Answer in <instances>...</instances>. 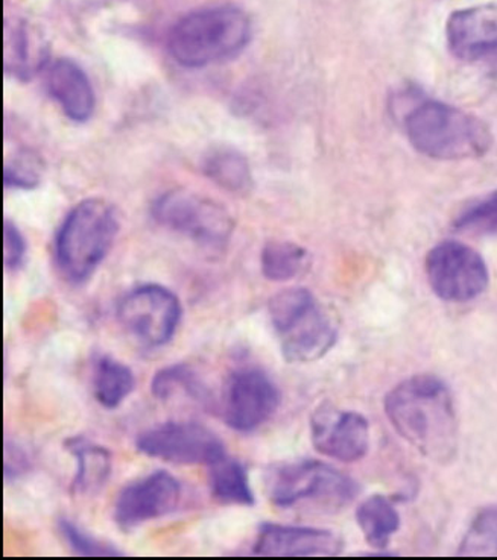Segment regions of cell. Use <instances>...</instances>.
I'll list each match as a JSON object with an SVG mask.
<instances>
[{"mask_svg":"<svg viewBox=\"0 0 497 560\" xmlns=\"http://www.w3.org/2000/svg\"><path fill=\"white\" fill-rule=\"evenodd\" d=\"M385 413L395 432L436 464L455 457L460 427L448 385L434 375L403 380L385 398Z\"/></svg>","mask_w":497,"mask_h":560,"instance_id":"obj_1","label":"cell"},{"mask_svg":"<svg viewBox=\"0 0 497 560\" xmlns=\"http://www.w3.org/2000/svg\"><path fill=\"white\" fill-rule=\"evenodd\" d=\"M403 125L420 154L443 162L479 159L493 144L490 128L483 119L443 102H418L406 113Z\"/></svg>","mask_w":497,"mask_h":560,"instance_id":"obj_2","label":"cell"},{"mask_svg":"<svg viewBox=\"0 0 497 560\" xmlns=\"http://www.w3.org/2000/svg\"><path fill=\"white\" fill-rule=\"evenodd\" d=\"M252 40V21L234 5L201 8L184 15L167 37L171 57L184 68H206L236 57Z\"/></svg>","mask_w":497,"mask_h":560,"instance_id":"obj_3","label":"cell"},{"mask_svg":"<svg viewBox=\"0 0 497 560\" xmlns=\"http://www.w3.org/2000/svg\"><path fill=\"white\" fill-rule=\"evenodd\" d=\"M116 210L103 199H85L73 207L55 238V261L62 278L81 284L103 264L119 233Z\"/></svg>","mask_w":497,"mask_h":560,"instance_id":"obj_4","label":"cell"},{"mask_svg":"<svg viewBox=\"0 0 497 560\" xmlns=\"http://www.w3.org/2000/svg\"><path fill=\"white\" fill-rule=\"evenodd\" d=\"M269 317L289 363L323 359L338 340V328L314 293L303 288L285 289L269 301Z\"/></svg>","mask_w":497,"mask_h":560,"instance_id":"obj_5","label":"cell"},{"mask_svg":"<svg viewBox=\"0 0 497 560\" xmlns=\"http://www.w3.org/2000/svg\"><path fill=\"white\" fill-rule=\"evenodd\" d=\"M266 492L279 509L309 506L336 512L354 503L359 485L334 466L304 459L274 466L266 477Z\"/></svg>","mask_w":497,"mask_h":560,"instance_id":"obj_6","label":"cell"},{"mask_svg":"<svg viewBox=\"0 0 497 560\" xmlns=\"http://www.w3.org/2000/svg\"><path fill=\"white\" fill-rule=\"evenodd\" d=\"M151 211L159 225L190 238L210 253H222L232 238V214L206 196L170 190L155 199Z\"/></svg>","mask_w":497,"mask_h":560,"instance_id":"obj_7","label":"cell"},{"mask_svg":"<svg viewBox=\"0 0 497 560\" xmlns=\"http://www.w3.org/2000/svg\"><path fill=\"white\" fill-rule=\"evenodd\" d=\"M178 296L159 284L132 289L117 305V320L128 336L145 348L170 343L182 323Z\"/></svg>","mask_w":497,"mask_h":560,"instance_id":"obj_8","label":"cell"},{"mask_svg":"<svg viewBox=\"0 0 497 560\" xmlns=\"http://www.w3.org/2000/svg\"><path fill=\"white\" fill-rule=\"evenodd\" d=\"M426 277L438 298L469 303L487 291L490 272L483 256L456 241L441 242L426 257Z\"/></svg>","mask_w":497,"mask_h":560,"instance_id":"obj_9","label":"cell"},{"mask_svg":"<svg viewBox=\"0 0 497 560\" xmlns=\"http://www.w3.org/2000/svg\"><path fill=\"white\" fill-rule=\"evenodd\" d=\"M279 386L261 368L245 366L227 378L221 398V415L230 429L254 432L279 410Z\"/></svg>","mask_w":497,"mask_h":560,"instance_id":"obj_10","label":"cell"},{"mask_svg":"<svg viewBox=\"0 0 497 560\" xmlns=\"http://www.w3.org/2000/svg\"><path fill=\"white\" fill-rule=\"evenodd\" d=\"M137 452L175 465H213L226 457L224 442L198 422H166L140 433Z\"/></svg>","mask_w":497,"mask_h":560,"instance_id":"obj_11","label":"cell"},{"mask_svg":"<svg viewBox=\"0 0 497 560\" xmlns=\"http://www.w3.org/2000/svg\"><path fill=\"white\" fill-rule=\"evenodd\" d=\"M182 485L166 471L148 474L127 485L117 495L115 521L125 532L164 518L177 511L182 501Z\"/></svg>","mask_w":497,"mask_h":560,"instance_id":"obj_12","label":"cell"},{"mask_svg":"<svg viewBox=\"0 0 497 560\" xmlns=\"http://www.w3.org/2000/svg\"><path fill=\"white\" fill-rule=\"evenodd\" d=\"M311 436L316 452L338 462H358L370 450V424L361 413L320 406L312 413Z\"/></svg>","mask_w":497,"mask_h":560,"instance_id":"obj_13","label":"cell"},{"mask_svg":"<svg viewBox=\"0 0 497 560\" xmlns=\"http://www.w3.org/2000/svg\"><path fill=\"white\" fill-rule=\"evenodd\" d=\"M343 548L340 536L326 528L266 523L261 527L253 553L262 558H332L340 555Z\"/></svg>","mask_w":497,"mask_h":560,"instance_id":"obj_14","label":"cell"},{"mask_svg":"<svg viewBox=\"0 0 497 560\" xmlns=\"http://www.w3.org/2000/svg\"><path fill=\"white\" fill-rule=\"evenodd\" d=\"M450 52L461 60H477L497 50V3L455 11L446 26Z\"/></svg>","mask_w":497,"mask_h":560,"instance_id":"obj_15","label":"cell"},{"mask_svg":"<svg viewBox=\"0 0 497 560\" xmlns=\"http://www.w3.org/2000/svg\"><path fill=\"white\" fill-rule=\"evenodd\" d=\"M46 88L73 122H88L95 113V90L78 62L69 58L55 60L46 73Z\"/></svg>","mask_w":497,"mask_h":560,"instance_id":"obj_16","label":"cell"},{"mask_svg":"<svg viewBox=\"0 0 497 560\" xmlns=\"http://www.w3.org/2000/svg\"><path fill=\"white\" fill-rule=\"evenodd\" d=\"M65 448L77 460V472L70 483V492L76 497H93L103 491L112 476V453L103 445L82 436L69 438L65 442Z\"/></svg>","mask_w":497,"mask_h":560,"instance_id":"obj_17","label":"cell"},{"mask_svg":"<svg viewBox=\"0 0 497 560\" xmlns=\"http://www.w3.org/2000/svg\"><path fill=\"white\" fill-rule=\"evenodd\" d=\"M136 387V375L130 366L112 355H100L93 363V397L104 409L115 410L130 397Z\"/></svg>","mask_w":497,"mask_h":560,"instance_id":"obj_18","label":"cell"},{"mask_svg":"<svg viewBox=\"0 0 497 560\" xmlns=\"http://www.w3.org/2000/svg\"><path fill=\"white\" fill-rule=\"evenodd\" d=\"M151 392L162 402L183 397L197 402L205 409H211L215 406L205 380L199 377L198 372L187 363H177L160 370L152 378Z\"/></svg>","mask_w":497,"mask_h":560,"instance_id":"obj_19","label":"cell"},{"mask_svg":"<svg viewBox=\"0 0 497 560\" xmlns=\"http://www.w3.org/2000/svg\"><path fill=\"white\" fill-rule=\"evenodd\" d=\"M48 48L27 31L18 26L10 31L5 45V70L15 80H31L48 65Z\"/></svg>","mask_w":497,"mask_h":560,"instance_id":"obj_20","label":"cell"},{"mask_svg":"<svg viewBox=\"0 0 497 560\" xmlns=\"http://www.w3.org/2000/svg\"><path fill=\"white\" fill-rule=\"evenodd\" d=\"M209 487L213 499L227 506H253L256 503L245 466L230 457L210 465Z\"/></svg>","mask_w":497,"mask_h":560,"instance_id":"obj_21","label":"cell"},{"mask_svg":"<svg viewBox=\"0 0 497 560\" xmlns=\"http://www.w3.org/2000/svg\"><path fill=\"white\" fill-rule=\"evenodd\" d=\"M356 521L366 540L373 548H386L401 528V515L393 501L373 495L362 501L356 511Z\"/></svg>","mask_w":497,"mask_h":560,"instance_id":"obj_22","label":"cell"},{"mask_svg":"<svg viewBox=\"0 0 497 560\" xmlns=\"http://www.w3.org/2000/svg\"><path fill=\"white\" fill-rule=\"evenodd\" d=\"M205 172L211 182L232 194H246L252 190L253 176L244 155L234 149L219 148L205 160Z\"/></svg>","mask_w":497,"mask_h":560,"instance_id":"obj_23","label":"cell"},{"mask_svg":"<svg viewBox=\"0 0 497 560\" xmlns=\"http://www.w3.org/2000/svg\"><path fill=\"white\" fill-rule=\"evenodd\" d=\"M261 266L265 278L281 283L303 276L311 266V254L292 242L274 241L262 249Z\"/></svg>","mask_w":497,"mask_h":560,"instance_id":"obj_24","label":"cell"},{"mask_svg":"<svg viewBox=\"0 0 497 560\" xmlns=\"http://www.w3.org/2000/svg\"><path fill=\"white\" fill-rule=\"evenodd\" d=\"M453 230L465 236L497 237V190L467 203L453 221Z\"/></svg>","mask_w":497,"mask_h":560,"instance_id":"obj_25","label":"cell"},{"mask_svg":"<svg viewBox=\"0 0 497 560\" xmlns=\"http://www.w3.org/2000/svg\"><path fill=\"white\" fill-rule=\"evenodd\" d=\"M461 556H497V506L484 509L461 540Z\"/></svg>","mask_w":497,"mask_h":560,"instance_id":"obj_26","label":"cell"},{"mask_svg":"<svg viewBox=\"0 0 497 560\" xmlns=\"http://www.w3.org/2000/svg\"><path fill=\"white\" fill-rule=\"evenodd\" d=\"M58 530H60L61 538L68 544L70 550L78 556H84V558H117V556L124 555L113 544L96 538V536L89 534L84 528L68 518L58 521Z\"/></svg>","mask_w":497,"mask_h":560,"instance_id":"obj_27","label":"cell"},{"mask_svg":"<svg viewBox=\"0 0 497 560\" xmlns=\"http://www.w3.org/2000/svg\"><path fill=\"white\" fill-rule=\"evenodd\" d=\"M42 162L31 152H21L5 164L3 183L13 189L31 190L41 184Z\"/></svg>","mask_w":497,"mask_h":560,"instance_id":"obj_28","label":"cell"},{"mask_svg":"<svg viewBox=\"0 0 497 560\" xmlns=\"http://www.w3.org/2000/svg\"><path fill=\"white\" fill-rule=\"evenodd\" d=\"M26 257V241L11 221L3 223V264L8 270L21 268Z\"/></svg>","mask_w":497,"mask_h":560,"instance_id":"obj_29","label":"cell"},{"mask_svg":"<svg viewBox=\"0 0 497 560\" xmlns=\"http://www.w3.org/2000/svg\"><path fill=\"white\" fill-rule=\"evenodd\" d=\"M3 457H5V462H3V477H5L8 483L21 479V477L26 476L31 471V457L27 456L25 448L10 441V439H7Z\"/></svg>","mask_w":497,"mask_h":560,"instance_id":"obj_30","label":"cell"},{"mask_svg":"<svg viewBox=\"0 0 497 560\" xmlns=\"http://www.w3.org/2000/svg\"><path fill=\"white\" fill-rule=\"evenodd\" d=\"M495 72L497 74V61H496V65H495Z\"/></svg>","mask_w":497,"mask_h":560,"instance_id":"obj_31","label":"cell"}]
</instances>
